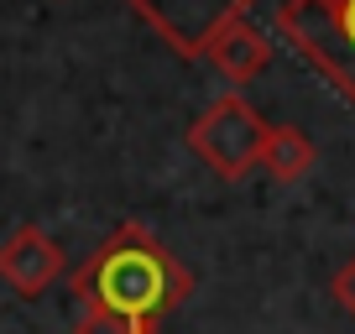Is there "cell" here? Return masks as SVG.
<instances>
[{"instance_id": "cell-1", "label": "cell", "mask_w": 355, "mask_h": 334, "mask_svg": "<svg viewBox=\"0 0 355 334\" xmlns=\"http://www.w3.org/2000/svg\"><path fill=\"white\" fill-rule=\"evenodd\" d=\"M78 308H105L121 319L162 324L173 308H183L193 292V272L146 230L141 220H125L94 245V256L68 277Z\"/></svg>"}, {"instance_id": "cell-2", "label": "cell", "mask_w": 355, "mask_h": 334, "mask_svg": "<svg viewBox=\"0 0 355 334\" xmlns=\"http://www.w3.org/2000/svg\"><path fill=\"white\" fill-rule=\"evenodd\" d=\"M272 26L282 42L355 105V0H277Z\"/></svg>"}, {"instance_id": "cell-3", "label": "cell", "mask_w": 355, "mask_h": 334, "mask_svg": "<svg viewBox=\"0 0 355 334\" xmlns=\"http://www.w3.org/2000/svg\"><path fill=\"white\" fill-rule=\"evenodd\" d=\"M261 146H266V121L235 89L209 100L199 110V121L189 125V152L225 183H241L245 173H256L261 167Z\"/></svg>"}, {"instance_id": "cell-4", "label": "cell", "mask_w": 355, "mask_h": 334, "mask_svg": "<svg viewBox=\"0 0 355 334\" xmlns=\"http://www.w3.org/2000/svg\"><path fill=\"white\" fill-rule=\"evenodd\" d=\"M125 6L183 58H204L225 26L251 11V0H125Z\"/></svg>"}, {"instance_id": "cell-5", "label": "cell", "mask_w": 355, "mask_h": 334, "mask_svg": "<svg viewBox=\"0 0 355 334\" xmlns=\"http://www.w3.org/2000/svg\"><path fill=\"white\" fill-rule=\"evenodd\" d=\"M63 272H68L63 245H58L42 225H21V230H11L6 245H0V282L11 292H21V298H42Z\"/></svg>"}, {"instance_id": "cell-6", "label": "cell", "mask_w": 355, "mask_h": 334, "mask_svg": "<svg viewBox=\"0 0 355 334\" xmlns=\"http://www.w3.org/2000/svg\"><path fill=\"white\" fill-rule=\"evenodd\" d=\"M204 58L220 68L225 84H251V78H261L266 63H272V37H266L251 16H241V21H230L220 37H214Z\"/></svg>"}, {"instance_id": "cell-7", "label": "cell", "mask_w": 355, "mask_h": 334, "mask_svg": "<svg viewBox=\"0 0 355 334\" xmlns=\"http://www.w3.org/2000/svg\"><path fill=\"white\" fill-rule=\"evenodd\" d=\"M313 162H319V152H313V141L298 131V125H266V146H261V167L272 183H303L313 173Z\"/></svg>"}, {"instance_id": "cell-8", "label": "cell", "mask_w": 355, "mask_h": 334, "mask_svg": "<svg viewBox=\"0 0 355 334\" xmlns=\"http://www.w3.org/2000/svg\"><path fill=\"white\" fill-rule=\"evenodd\" d=\"M73 334H157V324L121 319V313H105V308H78Z\"/></svg>"}, {"instance_id": "cell-9", "label": "cell", "mask_w": 355, "mask_h": 334, "mask_svg": "<svg viewBox=\"0 0 355 334\" xmlns=\"http://www.w3.org/2000/svg\"><path fill=\"white\" fill-rule=\"evenodd\" d=\"M334 298H340V308L355 319V256L345 261L340 272H334Z\"/></svg>"}]
</instances>
